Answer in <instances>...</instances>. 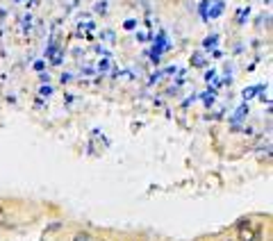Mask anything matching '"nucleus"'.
Here are the masks:
<instances>
[{
    "instance_id": "obj_1",
    "label": "nucleus",
    "mask_w": 273,
    "mask_h": 241,
    "mask_svg": "<svg viewBox=\"0 0 273 241\" xmlns=\"http://www.w3.org/2000/svg\"><path fill=\"white\" fill-rule=\"evenodd\" d=\"M241 241H257V232L248 230V223H246V232H241Z\"/></svg>"
},
{
    "instance_id": "obj_2",
    "label": "nucleus",
    "mask_w": 273,
    "mask_h": 241,
    "mask_svg": "<svg viewBox=\"0 0 273 241\" xmlns=\"http://www.w3.org/2000/svg\"><path fill=\"white\" fill-rule=\"evenodd\" d=\"M73 241H91V237H89L87 232H82V234H75V239Z\"/></svg>"
}]
</instances>
